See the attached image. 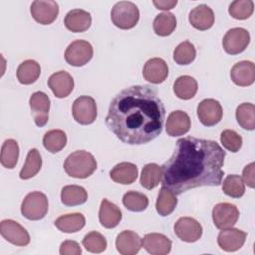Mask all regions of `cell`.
Here are the masks:
<instances>
[{"label": "cell", "mask_w": 255, "mask_h": 255, "mask_svg": "<svg viewBox=\"0 0 255 255\" xmlns=\"http://www.w3.org/2000/svg\"><path fill=\"white\" fill-rule=\"evenodd\" d=\"M164 106L148 85L122 90L111 101L106 125L123 142L139 145L155 139L162 131Z\"/></svg>", "instance_id": "obj_1"}, {"label": "cell", "mask_w": 255, "mask_h": 255, "mask_svg": "<svg viewBox=\"0 0 255 255\" xmlns=\"http://www.w3.org/2000/svg\"><path fill=\"white\" fill-rule=\"evenodd\" d=\"M225 151L213 140L191 136L180 138L162 167V186L174 194L200 186L221 183Z\"/></svg>", "instance_id": "obj_2"}, {"label": "cell", "mask_w": 255, "mask_h": 255, "mask_svg": "<svg viewBox=\"0 0 255 255\" xmlns=\"http://www.w3.org/2000/svg\"><path fill=\"white\" fill-rule=\"evenodd\" d=\"M64 169L69 176L84 179L97 169V161L90 152L76 150L66 158Z\"/></svg>", "instance_id": "obj_3"}, {"label": "cell", "mask_w": 255, "mask_h": 255, "mask_svg": "<svg viewBox=\"0 0 255 255\" xmlns=\"http://www.w3.org/2000/svg\"><path fill=\"white\" fill-rule=\"evenodd\" d=\"M111 20L116 27L122 30L132 29L139 20V10L132 2H118L112 8Z\"/></svg>", "instance_id": "obj_4"}, {"label": "cell", "mask_w": 255, "mask_h": 255, "mask_svg": "<svg viewBox=\"0 0 255 255\" xmlns=\"http://www.w3.org/2000/svg\"><path fill=\"white\" fill-rule=\"evenodd\" d=\"M47 196L40 191H33L26 195L21 205L22 214L30 220H40L48 212Z\"/></svg>", "instance_id": "obj_5"}, {"label": "cell", "mask_w": 255, "mask_h": 255, "mask_svg": "<svg viewBox=\"0 0 255 255\" xmlns=\"http://www.w3.org/2000/svg\"><path fill=\"white\" fill-rule=\"evenodd\" d=\"M93 53V47L88 41L76 40L66 49L65 60L71 66L82 67L90 62Z\"/></svg>", "instance_id": "obj_6"}, {"label": "cell", "mask_w": 255, "mask_h": 255, "mask_svg": "<svg viewBox=\"0 0 255 255\" xmlns=\"http://www.w3.org/2000/svg\"><path fill=\"white\" fill-rule=\"evenodd\" d=\"M72 114L75 121L81 125H90L97 118V105L90 96H80L72 107Z\"/></svg>", "instance_id": "obj_7"}, {"label": "cell", "mask_w": 255, "mask_h": 255, "mask_svg": "<svg viewBox=\"0 0 255 255\" xmlns=\"http://www.w3.org/2000/svg\"><path fill=\"white\" fill-rule=\"evenodd\" d=\"M250 42V35L243 28H232L226 32L222 40L224 51L229 55L243 52Z\"/></svg>", "instance_id": "obj_8"}, {"label": "cell", "mask_w": 255, "mask_h": 255, "mask_svg": "<svg viewBox=\"0 0 255 255\" xmlns=\"http://www.w3.org/2000/svg\"><path fill=\"white\" fill-rule=\"evenodd\" d=\"M238 208L228 202L217 203L212 210V219L216 228L225 229L232 227L238 220Z\"/></svg>", "instance_id": "obj_9"}, {"label": "cell", "mask_w": 255, "mask_h": 255, "mask_svg": "<svg viewBox=\"0 0 255 255\" xmlns=\"http://www.w3.org/2000/svg\"><path fill=\"white\" fill-rule=\"evenodd\" d=\"M0 233L8 242L14 245L26 246L30 243L28 231L15 220H2L0 223Z\"/></svg>", "instance_id": "obj_10"}, {"label": "cell", "mask_w": 255, "mask_h": 255, "mask_svg": "<svg viewBox=\"0 0 255 255\" xmlns=\"http://www.w3.org/2000/svg\"><path fill=\"white\" fill-rule=\"evenodd\" d=\"M59 14V6L53 0H36L31 5V15L42 25L52 24Z\"/></svg>", "instance_id": "obj_11"}, {"label": "cell", "mask_w": 255, "mask_h": 255, "mask_svg": "<svg viewBox=\"0 0 255 255\" xmlns=\"http://www.w3.org/2000/svg\"><path fill=\"white\" fill-rule=\"evenodd\" d=\"M222 114L220 103L214 99H204L197 106L198 119L206 127H211L219 123Z\"/></svg>", "instance_id": "obj_12"}, {"label": "cell", "mask_w": 255, "mask_h": 255, "mask_svg": "<svg viewBox=\"0 0 255 255\" xmlns=\"http://www.w3.org/2000/svg\"><path fill=\"white\" fill-rule=\"evenodd\" d=\"M176 236L185 242H195L202 235V226L192 217H180L174 224Z\"/></svg>", "instance_id": "obj_13"}, {"label": "cell", "mask_w": 255, "mask_h": 255, "mask_svg": "<svg viewBox=\"0 0 255 255\" xmlns=\"http://www.w3.org/2000/svg\"><path fill=\"white\" fill-rule=\"evenodd\" d=\"M32 116L38 127H44L49 119L50 99L44 92H35L29 100Z\"/></svg>", "instance_id": "obj_14"}, {"label": "cell", "mask_w": 255, "mask_h": 255, "mask_svg": "<svg viewBox=\"0 0 255 255\" xmlns=\"http://www.w3.org/2000/svg\"><path fill=\"white\" fill-rule=\"evenodd\" d=\"M246 235V232L237 228L221 229L217 236V243L222 250L233 252L243 246Z\"/></svg>", "instance_id": "obj_15"}, {"label": "cell", "mask_w": 255, "mask_h": 255, "mask_svg": "<svg viewBox=\"0 0 255 255\" xmlns=\"http://www.w3.org/2000/svg\"><path fill=\"white\" fill-rule=\"evenodd\" d=\"M141 246L142 239L131 230H124L116 238V248L122 255H135Z\"/></svg>", "instance_id": "obj_16"}, {"label": "cell", "mask_w": 255, "mask_h": 255, "mask_svg": "<svg viewBox=\"0 0 255 255\" xmlns=\"http://www.w3.org/2000/svg\"><path fill=\"white\" fill-rule=\"evenodd\" d=\"M191 122L189 116L181 111H173L166 120V132L170 136H180L187 133L190 129Z\"/></svg>", "instance_id": "obj_17"}, {"label": "cell", "mask_w": 255, "mask_h": 255, "mask_svg": "<svg viewBox=\"0 0 255 255\" xmlns=\"http://www.w3.org/2000/svg\"><path fill=\"white\" fill-rule=\"evenodd\" d=\"M48 86L52 90L55 97L60 99L66 98L74 89V80L69 73L59 71L50 76Z\"/></svg>", "instance_id": "obj_18"}, {"label": "cell", "mask_w": 255, "mask_h": 255, "mask_svg": "<svg viewBox=\"0 0 255 255\" xmlns=\"http://www.w3.org/2000/svg\"><path fill=\"white\" fill-rule=\"evenodd\" d=\"M143 78L152 84H160L168 76V66L161 58L149 59L142 70Z\"/></svg>", "instance_id": "obj_19"}, {"label": "cell", "mask_w": 255, "mask_h": 255, "mask_svg": "<svg viewBox=\"0 0 255 255\" xmlns=\"http://www.w3.org/2000/svg\"><path fill=\"white\" fill-rule=\"evenodd\" d=\"M230 77L237 86H250L255 81V66L250 61L238 62L232 67Z\"/></svg>", "instance_id": "obj_20"}, {"label": "cell", "mask_w": 255, "mask_h": 255, "mask_svg": "<svg viewBox=\"0 0 255 255\" xmlns=\"http://www.w3.org/2000/svg\"><path fill=\"white\" fill-rule=\"evenodd\" d=\"M188 20L193 28L204 31L213 26L214 14L210 7L205 4H201L190 11Z\"/></svg>", "instance_id": "obj_21"}, {"label": "cell", "mask_w": 255, "mask_h": 255, "mask_svg": "<svg viewBox=\"0 0 255 255\" xmlns=\"http://www.w3.org/2000/svg\"><path fill=\"white\" fill-rule=\"evenodd\" d=\"M171 241L161 233H148L142 238V246L152 255H165L171 250Z\"/></svg>", "instance_id": "obj_22"}, {"label": "cell", "mask_w": 255, "mask_h": 255, "mask_svg": "<svg viewBox=\"0 0 255 255\" xmlns=\"http://www.w3.org/2000/svg\"><path fill=\"white\" fill-rule=\"evenodd\" d=\"M64 24L69 31L82 33L90 28L92 24V17L90 13L85 10L73 9L67 13Z\"/></svg>", "instance_id": "obj_23"}, {"label": "cell", "mask_w": 255, "mask_h": 255, "mask_svg": "<svg viewBox=\"0 0 255 255\" xmlns=\"http://www.w3.org/2000/svg\"><path fill=\"white\" fill-rule=\"evenodd\" d=\"M138 175L137 166L131 162H121L115 165L110 171V177L120 184H131Z\"/></svg>", "instance_id": "obj_24"}, {"label": "cell", "mask_w": 255, "mask_h": 255, "mask_svg": "<svg viewBox=\"0 0 255 255\" xmlns=\"http://www.w3.org/2000/svg\"><path fill=\"white\" fill-rule=\"evenodd\" d=\"M121 219L122 212L120 208L113 202L104 198L99 210V220L102 226L105 228H114L120 223Z\"/></svg>", "instance_id": "obj_25"}, {"label": "cell", "mask_w": 255, "mask_h": 255, "mask_svg": "<svg viewBox=\"0 0 255 255\" xmlns=\"http://www.w3.org/2000/svg\"><path fill=\"white\" fill-rule=\"evenodd\" d=\"M85 216L78 212L62 215L55 220V226L65 233L77 232L85 226Z\"/></svg>", "instance_id": "obj_26"}, {"label": "cell", "mask_w": 255, "mask_h": 255, "mask_svg": "<svg viewBox=\"0 0 255 255\" xmlns=\"http://www.w3.org/2000/svg\"><path fill=\"white\" fill-rule=\"evenodd\" d=\"M173 92L179 99L189 100L193 98L197 92V82L191 76H180L173 84Z\"/></svg>", "instance_id": "obj_27"}, {"label": "cell", "mask_w": 255, "mask_h": 255, "mask_svg": "<svg viewBox=\"0 0 255 255\" xmlns=\"http://www.w3.org/2000/svg\"><path fill=\"white\" fill-rule=\"evenodd\" d=\"M41 74V67L35 60H26L17 69V78L23 85H30L38 80Z\"/></svg>", "instance_id": "obj_28"}, {"label": "cell", "mask_w": 255, "mask_h": 255, "mask_svg": "<svg viewBox=\"0 0 255 255\" xmlns=\"http://www.w3.org/2000/svg\"><path fill=\"white\" fill-rule=\"evenodd\" d=\"M88 193L84 187L79 185H66L61 191L62 203L67 206H76L85 203Z\"/></svg>", "instance_id": "obj_29"}, {"label": "cell", "mask_w": 255, "mask_h": 255, "mask_svg": "<svg viewBox=\"0 0 255 255\" xmlns=\"http://www.w3.org/2000/svg\"><path fill=\"white\" fill-rule=\"evenodd\" d=\"M177 205V198L176 194H174L171 190L166 187H161L157 200H156V211L161 216H167L173 212Z\"/></svg>", "instance_id": "obj_30"}, {"label": "cell", "mask_w": 255, "mask_h": 255, "mask_svg": "<svg viewBox=\"0 0 255 255\" xmlns=\"http://www.w3.org/2000/svg\"><path fill=\"white\" fill-rule=\"evenodd\" d=\"M236 120L239 126L246 130L255 128V107L251 103H242L236 109Z\"/></svg>", "instance_id": "obj_31"}, {"label": "cell", "mask_w": 255, "mask_h": 255, "mask_svg": "<svg viewBox=\"0 0 255 255\" xmlns=\"http://www.w3.org/2000/svg\"><path fill=\"white\" fill-rule=\"evenodd\" d=\"M162 179V167L156 163L146 164L141 171L140 184L146 189L156 187Z\"/></svg>", "instance_id": "obj_32"}, {"label": "cell", "mask_w": 255, "mask_h": 255, "mask_svg": "<svg viewBox=\"0 0 255 255\" xmlns=\"http://www.w3.org/2000/svg\"><path fill=\"white\" fill-rule=\"evenodd\" d=\"M176 28V18L172 13L164 12L158 14L153 21L154 33L161 37H166L172 34Z\"/></svg>", "instance_id": "obj_33"}, {"label": "cell", "mask_w": 255, "mask_h": 255, "mask_svg": "<svg viewBox=\"0 0 255 255\" xmlns=\"http://www.w3.org/2000/svg\"><path fill=\"white\" fill-rule=\"evenodd\" d=\"M19 158V145L14 139H7L4 141L1 148V164L5 168L12 169L16 166Z\"/></svg>", "instance_id": "obj_34"}, {"label": "cell", "mask_w": 255, "mask_h": 255, "mask_svg": "<svg viewBox=\"0 0 255 255\" xmlns=\"http://www.w3.org/2000/svg\"><path fill=\"white\" fill-rule=\"evenodd\" d=\"M67 143V135L61 129H52L45 133L43 137V145L44 147L52 152L57 153L61 151Z\"/></svg>", "instance_id": "obj_35"}, {"label": "cell", "mask_w": 255, "mask_h": 255, "mask_svg": "<svg viewBox=\"0 0 255 255\" xmlns=\"http://www.w3.org/2000/svg\"><path fill=\"white\" fill-rule=\"evenodd\" d=\"M42 167V158L40 152L36 148L29 150L26 158V162L20 171L21 179H29L34 177Z\"/></svg>", "instance_id": "obj_36"}, {"label": "cell", "mask_w": 255, "mask_h": 255, "mask_svg": "<svg viewBox=\"0 0 255 255\" xmlns=\"http://www.w3.org/2000/svg\"><path fill=\"white\" fill-rule=\"evenodd\" d=\"M124 206L133 212H140L148 206V198L145 194L137 191H128L123 196Z\"/></svg>", "instance_id": "obj_37"}, {"label": "cell", "mask_w": 255, "mask_h": 255, "mask_svg": "<svg viewBox=\"0 0 255 255\" xmlns=\"http://www.w3.org/2000/svg\"><path fill=\"white\" fill-rule=\"evenodd\" d=\"M196 57V50L192 43L184 41L180 43L173 52V60L178 65H188L194 61Z\"/></svg>", "instance_id": "obj_38"}, {"label": "cell", "mask_w": 255, "mask_h": 255, "mask_svg": "<svg viewBox=\"0 0 255 255\" xmlns=\"http://www.w3.org/2000/svg\"><path fill=\"white\" fill-rule=\"evenodd\" d=\"M223 192L233 198H239L244 194L245 185L242 178L236 174L227 175L222 183Z\"/></svg>", "instance_id": "obj_39"}, {"label": "cell", "mask_w": 255, "mask_h": 255, "mask_svg": "<svg viewBox=\"0 0 255 255\" xmlns=\"http://www.w3.org/2000/svg\"><path fill=\"white\" fill-rule=\"evenodd\" d=\"M254 10V4L251 0H235L228 8L230 16L236 20L248 19Z\"/></svg>", "instance_id": "obj_40"}, {"label": "cell", "mask_w": 255, "mask_h": 255, "mask_svg": "<svg viewBox=\"0 0 255 255\" xmlns=\"http://www.w3.org/2000/svg\"><path fill=\"white\" fill-rule=\"evenodd\" d=\"M83 246L92 253H101L107 248L106 238L97 231H91L83 238Z\"/></svg>", "instance_id": "obj_41"}, {"label": "cell", "mask_w": 255, "mask_h": 255, "mask_svg": "<svg viewBox=\"0 0 255 255\" xmlns=\"http://www.w3.org/2000/svg\"><path fill=\"white\" fill-rule=\"evenodd\" d=\"M220 141L224 148L231 152H237L242 146L241 136L231 129H225L221 132Z\"/></svg>", "instance_id": "obj_42"}, {"label": "cell", "mask_w": 255, "mask_h": 255, "mask_svg": "<svg viewBox=\"0 0 255 255\" xmlns=\"http://www.w3.org/2000/svg\"><path fill=\"white\" fill-rule=\"evenodd\" d=\"M81 253H82V249L79 243L74 240H66L62 242L60 246L61 255H80Z\"/></svg>", "instance_id": "obj_43"}, {"label": "cell", "mask_w": 255, "mask_h": 255, "mask_svg": "<svg viewBox=\"0 0 255 255\" xmlns=\"http://www.w3.org/2000/svg\"><path fill=\"white\" fill-rule=\"evenodd\" d=\"M254 168H255V163L251 162L249 164H247L243 171H242V180H244V182L250 187V188H254L255 186V175H254Z\"/></svg>", "instance_id": "obj_44"}, {"label": "cell", "mask_w": 255, "mask_h": 255, "mask_svg": "<svg viewBox=\"0 0 255 255\" xmlns=\"http://www.w3.org/2000/svg\"><path fill=\"white\" fill-rule=\"evenodd\" d=\"M177 4L176 0H159V1H153V5L158 10L167 11L172 9Z\"/></svg>", "instance_id": "obj_45"}]
</instances>
